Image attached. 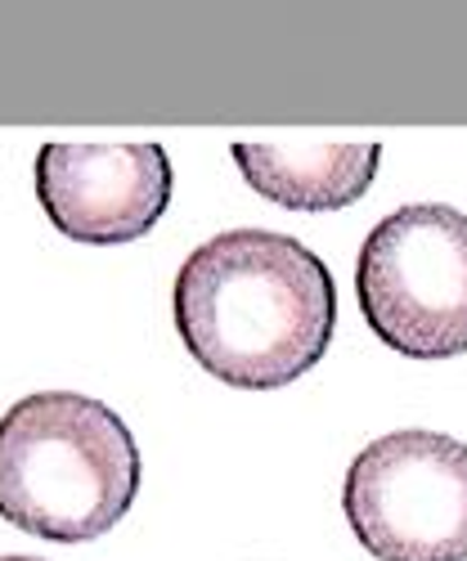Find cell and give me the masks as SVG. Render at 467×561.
I'll use <instances>...</instances> for the list:
<instances>
[{"instance_id": "obj_1", "label": "cell", "mask_w": 467, "mask_h": 561, "mask_svg": "<svg viewBox=\"0 0 467 561\" xmlns=\"http://www.w3.org/2000/svg\"><path fill=\"white\" fill-rule=\"evenodd\" d=\"M171 306L184 351L248 391L297 382L323 359L338 323L329 265L274 229H229L194 248Z\"/></svg>"}, {"instance_id": "obj_2", "label": "cell", "mask_w": 467, "mask_h": 561, "mask_svg": "<svg viewBox=\"0 0 467 561\" xmlns=\"http://www.w3.org/2000/svg\"><path fill=\"white\" fill-rule=\"evenodd\" d=\"M139 490L126 423L77 391H36L0 417V522L36 539L109 535Z\"/></svg>"}, {"instance_id": "obj_3", "label": "cell", "mask_w": 467, "mask_h": 561, "mask_svg": "<svg viewBox=\"0 0 467 561\" xmlns=\"http://www.w3.org/2000/svg\"><path fill=\"white\" fill-rule=\"evenodd\" d=\"M355 293L378 342L413 359L467 351V216L409 203L373 225L360 248Z\"/></svg>"}, {"instance_id": "obj_4", "label": "cell", "mask_w": 467, "mask_h": 561, "mask_svg": "<svg viewBox=\"0 0 467 561\" xmlns=\"http://www.w3.org/2000/svg\"><path fill=\"white\" fill-rule=\"evenodd\" d=\"M342 507L378 561H467V445L391 432L355 454Z\"/></svg>"}, {"instance_id": "obj_5", "label": "cell", "mask_w": 467, "mask_h": 561, "mask_svg": "<svg viewBox=\"0 0 467 561\" xmlns=\"http://www.w3.org/2000/svg\"><path fill=\"white\" fill-rule=\"evenodd\" d=\"M36 198L72 243H130L171 207L162 145H41Z\"/></svg>"}, {"instance_id": "obj_6", "label": "cell", "mask_w": 467, "mask_h": 561, "mask_svg": "<svg viewBox=\"0 0 467 561\" xmlns=\"http://www.w3.org/2000/svg\"><path fill=\"white\" fill-rule=\"evenodd\" d=\"M243 180L278 207L338 211L368 194L378 180L383 145H342V139H239L234 145Z\"/></svg>"}, {"instance_id": "obj_7", "label": "cell", "mask_w": 467, "mask_h": 561, "mask_svg": "<svg viewBox=\"0 0 467 561\" xmlns=\"http://www.w3.org/2000/svg\"><path fill=\"white\" fill-rule=\"evenodd\" d=\"M0 561H45V557H0Z\"/></svg>"}]
</instances>
